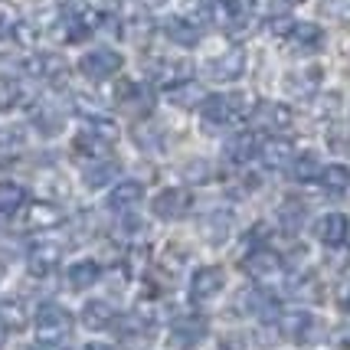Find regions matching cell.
Returning a JSON list of instances; mask_svg holds the SVG:
<instances>
[{
  "instance_id": "obj_25",
  "label": "cell",
  "mask_w": 350,
  "mask_h": 350,
  "mask_svg": "<svg viewBox=\"0 0 350 350\" xmlns=\"http://www.w3.org/2000/svg\"><path fill=\"white\" fill-rule=\"evenodd\" d=\"M66 278H69V285H72L76 291H85V288H92V285L102 278V265H98L95 259H79V262L69 265Z\"/></svg>"
},
{
  "instance_id": "obj_26",
  "label": "cell",
  "mask_w": 350,
  "mask_h": 350,
  "mask_svg": "<svg viewBox=\"0 0 350 350\" xmlns=\"http://www.w3.org/2000/svg\"><path fill=\"white\" fill-rule=\"evenodd\" d=\"M66 219L56 203H33L30 210H27V226L30 229H56Z\"/></svg>"
},
{
  "instance_id": "obj_19",
  "label": "cell",
  "mask_w": 350,
  "mask_h": 350,
  "mask_svg": "<svg viewBox=\"0 0 350 350\" xmlns=\"http://www.w3.org/2000/svg\"><path fill=\"white\" fill-rule=\"evenodd\" d=\"M314 327V314L308 311H282L278 314V334L285 340H305Z\"/></svg>"
},
{
  "instance_id": "obj_30",
  "label": "cell",
  "mask_w": 350,
  "mask_h": 350,
  "mask_svg": "<svg viewBox=\"0 0 350 350\" xmlns=\"http://www.w3.org/2000/svg\"><path fill=\"white\" fill-rule=\"evenodd\" d=\"M291 174H295V180H298V183H311V180H321L324 167H321L318 154H314V151H305V154H298V157H295Z\"/></svg>"
},
{
  "instance_id": "obj_1",
  "label": "cell",
  "mask_w": 350,
  "mask_h": 350,
  "mask_svg": "<svg viewBox=\"0 0 350 350\" xmlns=\"http://www.w3.org/2000/svg\"><path fill=\"white\" fill-rule=\"evenodd\" d=\"M252 111H256V105L249 102V95H243V92H226V95H206V98L200 102V118H203V124H206L210 131L229 128V124H236L239 118L252 115Z\"/></svg>"
},
{
  "instance_id": "obj_32",
  "label": "cell",
  "mask_w": 350,
  "mask_h": 350,
  "mask_svg": "<svg viewBox=\"0 0 350 350\" xmlns=\"http://www.w3.org/2000/svg\"><path fill=\"white\" fill-rule=\"evenodd\" d=\"M174 334L180 337L183 344H197L200 337L206 334V321L197 318V314H187V318L174 321Z\"/></svg>"
},
{
  "instance_id": "obj_11",
  "label": "cell",
  "mask_w": 350,
  "mask_h": 350,
  "mask_svg": "<svg viewBox=\"0 0 350 350\" xmlns=\"http://www.w3.org/2000/svg\"><path fill=\"white\" fill-rule=\"evenodd\" d=\"M259 157H262V164L265 167H272V170H285L295 164V144H291L288 137H269V141H262V148H259Z\"/></svg>"
},
{
  "instance_id": "obj_13",
  "label": "cell",
  "mask_w": 350,
  "mask_h": 350,
  "mask_svg": "<svg viewBox=\"0 0 350 350\" xmlns=\"http://www.w3.org/2000/svg\"><path fill=\"white\" fill-rule=\"evenodd\" d=\"M324 30H321L318 23H295L288 30V36H285V43L295 49V53H301V56H308V53H318L321 46H324Z\"/></svg>"
},
{
  "instance_id": "obj_20",
  "label": "cell",
  "mask_w": 350,
  "mask_h": 350,
  "mask_svg": "<svg viewBox=\"0 0 350 350\" xmlns=\"http://www.w3.org/2000/svg\"><path fill=\"white\" fill-rule=\"evenodd\" d=\"M259 148H262V141L256 131H239V135H232L226 141V157L232 164H249L259 154Z\"/></svg>"
},
{
  "instance_id": "obj_15",
  "label": "cell",
  "mask_w": 350,
  "mask_h": 350,
  "mask_svg": "<svg viewBox=\"0 0 350 350\" xmlns=\"http://www.w3.org/2000/svg\"><path fill=\"white\" fill-rule=\"evenodd\" d=\"M62 262V245L59 243H36L30 249V256H27V269H30V275H49L56 265Z\"/></svg>"
},
{
  "instance_id": "obj_33",
  "label": "cell",
  "mask_w": 350,
  "mask_h": 350,
  "mask_svg": "<svg viewBox=\"0 0 350 350\" xmlns=\"http://www.w3.org/2000/svg\"><path fill=\"white\" fill-rule=\"evenodd\" d=\"M170 102L180 108H197V102H203V92H200V85L193 82V79H187V82H180V85H174V89H167Z\"/></svg>"
},
{
  "instance_id": "obj_9",
  "label": "cell",
  "mask_w": 350,
  "mask_h": 350,
  "mask_svg": "<svg viewBox=\"0 0 350 350\" xmlns=\"http://www.w3.org/2000/svg\"><path fill=\"white\" fill-rule=\"evenodd\" d=\"M151 210H154V216L164 219V223L183 219L187 210H190V193H187L183 187H167V190H161V193L151 200Z\"/></svg>"
},
{
  "instance_id": "obj_7",
  "label": "cell",
  "mask_w": 350,
  "mask_h": 350,
  "mask_svg": "<svg viewBox=\"0 0 350 350\" xmlns=\"http://www.w3.org/2000/svg\"><path fill=\"white\" fill-rule=\"evenodd\" d=\"M203 72H206V79H213V82H236V79H243V72H245V49L229 46L226 53L213 56V59L203 66Z\"/></svg>"
},
{
  "instance_id": "obj_12",
  "label": "cell",
  "mask_w": 350,
  "mask_h": 350,
  "mask_svg": "<svg viewBox=\"0 0 350 350\" xmlns=\"http://www.w3.org/2000/svg\"><path fill=\"white\" fill-rule=\"evenodd\" d=\"M164 36L177 46H197L200 36H203V23L193 20V16H183V14L167 16V20H164Z\"/></svg>"
},
{
  "instance_id": "obj_42",
  "label": "cell",
  "mask_w": 350,
  "mask_h": 350,
  "mask_svg": "<svg viewBox=\"0 0 350 350\" xmlns=\"http://www.w3.org/2000/svg\"><path fill=\"white\" fill-rule=\"evenodd\" d=\"M321 14L334 23H350V0H321Z\"/></svg>"
},
{
  "instance_id": "obj_35",
  "label": "cell",
  "mask_w": 350,
  "mask_h": 350,
  "mask_svg": "<svg viewBox=\"0 0 350 350\" xmlns=\"http://www.w3.org/2000/svg\"><path fill=\"white\" fill-rule=\"evenodd\" d=\"M115 180H118V164H115V161H102V164H95V167L85 170V187H89V190H98V187L115 183Z\"/></svg>"
},
{
  "instance_id": "obj_37",
  "label": "cell",
  "mask_w": 350,
  "mask_h": 350,
  "mask_svg": "<svg viewBox=\"0 0 350 350\" xmlns=\"http://www.w3.org/2000/svg\"><path fill=\"white\" fill-rule=\"evenodd\" d=\"M0 324L14 327V331H23L27 327V308H23V301H3L0 305Z\"/></svg>"
},
{
  "instance_id": "obj_17",
  "label": "cell",
  "mask_w": 350,
  "mask_h": 350,
  "mask_svg": "<svg viewBox=\"0 0 350 350\" xmlns=\"http://www.w3.org/2000/svg\"><path fill=\"white\" fill-rule=\"evenodd\" d=\"M285 89L295 98H314L321 89V66H308V69H295L285 79Z\"/></svg>"
},
{
  "instance_id": "obj_40",
  "label": "cell",
  "mask_w": 350,
  "mask_h": 350,
  "mask_svg": "<svg viewBox=\"0 0 350 350\" xmlns=\"http://www.w3.org/2000/svg\"><path fill=\"white\" fill-rule=\"evenodd\" d=\"M20 23H23V20H20V14H16L7 0H0V40H3V36H16Z\"/></svg>"
},
{
  "instance_id": "obj_24",
  "label": "cell",
  "mask_w": 350,
  "mask_h": 350,
  "mask_svg": "<svg viewBox=\"0 0 350 350\" xmlns=\"http://www.w3.org/2000/svg\"><path fill=\"white\" fill-rule=\"evenodd\" d=\"M239 308H243L245 314H252V318H275L278 314L275 298H269L262 288H245L239 295Z\"/></svg>"
},
{
  "instance_id": "obj_10",
  "label": "cell",
  "mask_w": 350,
  "mask_h": 350,
  "mask_svg": "<svg viewBox=\"0 0 350 350\" xmlns=\"http://www.w3.org/2000/svg\"><path fill=\"white\" fill-rule=\"evenodd\" d=\"M27 72L33 79H43L49 85H56V82H62V79L69 76V66H66V59H62L59 53H36V56L27 59Z\"/></svg>"
},
{
  "instance_id": "obj_29",
  "label": "cell",
  "mask_w": 350,
  "mask_h": 350,
  "mask_svg": "<svg viewBox=\"0 0 350 350\" xmlns=\"http://www.w3.org/2000/svg\"><path fill=\"white\" fill-rule=\"evenodd\" d=\"M62 118H66V111L59 105H53V102H43V105L33 111V124L43 131V135H56L62 128Z\"/></svg>"
},
{
  "instance_id": "obj_2",
  "label": "cell",
  "mask_w": 350,
  "mask_h": 350,
  "mask_svg": "<svg viewBox=\"0 0 350 350\" xmlns=\"http://www.w3.org/2000/svg\"><path fill=\"white\" fill-rule=\"evenodd\" d=\"M243 269L256 285H262V288H272V285H278V282L285 278V262H282V256H278L275 249H269V245L252 249V252L245 256Z\"/></svg>"
},
{
  "instance_id": "obj_48",
  "label": "cell",
  "mask_w": 350,
  "mask_h": 350,
  "mask_svg": "<svg viewBox=\"0 0 350 350\" xmlns=\"http://www.w3.org/2000/svg\"><path fill=\"white\" fill-rule=\"evenodd\" d=\"M85 350H118V347H111V344H92V347H85Z\"/></svg>"
},
{
  "instance_id": "obj_46",
  "label": "cell",
  "mask_w": 350,
  "mask_h": 350,
  "mask_svg": "<svg viewBox=\"0 0 350 350\" xmlns=\"http://www.w3.org/2000/svg\"><path fill=\"white\" fill-rule=\"evenodd\" d=\"M187 174H190V177H197V180H203L210 170H206V164H190V167H187Z\"/></svg>"
},
{
  "instance_id": "obj_36",
  "label": "cell",
  "mask_w": 350,
  "mask_h": 350,
  "mask_svg": "<svg viewBox=\"0 0 350 350\" xmlns=\"http://www.w3.org/2000/svg\"><path fill=\"white\" fill-rule=\"evenodd\" d=\"M23 98H27V89H23L14 76L0 79V111H10V108H16Z\"/></svg>"
},
{
  "instance_id": "obj_45",
  "label": "cell",
  "mask_w": 350,
  "mask_h": 350,
  "mask_svg": "<svg viewBox=\"0 0 350 350\" xmlns=\"http://www.w3.org/2000/svg\"><path fill=\"white\" fill-rule=\"evenodd\" d=\"M337 301H340L344 311H350V282H344V285L337 288Z\"/></svg>"
},
{
  "instance_id": "obj_43",
  "label": "cell",
  "mask_w": 350,
  "mask_h": 350,
  "mask_svg": "<svg viewBox=\"0 0 350 350\" xmlns=\"http://www.w3.org/2000/svg\"><path fill=\"white\" fill-rule=\"evenodd\" d=\"M327 148L334 154H350V128H334L327 135Z\"/></svg>"
},
{
  "instance_id": "obj_14",
  "label": "cell",
  "mask_w": 350,
  "mask_h": 350,
  "mask_svg": "<svg viewBox=\"0 0 350 350\" xmlns=\"http://www.w3.org/2000/svg\"><path fill=\"white\" fill-rule=\"evenodd\" d=\"M252 118H256L265 131H288L291 122H295L291 108L282 105V102H259L256 111H252Z\"/></svg>"
},
{
  "instance_id": "obj_5",
  "label": "cell",
  "mask_w": 350,
  "mask_h": 350,
  "mask_svg": "<svg viewBox=\"0 0 350 350\" xmlns=\"http://www.w3.org/2000/svg\"><path fill=\"white\" fill-rule=\"evenodd\" d=\"M200 23H210L219 30H236L245 23L243 0H203L200 3Z\"/></svg>"
},
{
  "instance_id": "obj_21",
  "label": "cell",
  "mask_w": 350,
  "mask_h": 350,
  "mask_svg": "<svg viewBox=\"0 0 350 350\" xmlns=\"http://www.w3.org/2000/svg\"><path fill=\"white\" fill-rule=\"evenodd\" d=\"M190 76H193V72H190V62H183V59H157L151 66V79H157V82L167 85V89L187 82Z\"/></svg>"
},
{
  "instance_id": "obj_41",
  "label": "cell",
  "mask_w": 350,
  "mask_h": 350,
  "mask_svg": "<svg viewBox=\"0 0 350 350\" xmlns=\"http://www.w3.org/2000/svg\"><path fill=\"white\" fill-rule=\"evenodd\" d=\"M85 128H92V131H95L98 137H105L108 144H115V141H118V124L111 122L108 115H92Z\"/></svg>"
},
{
  "instance_id": "obj_23",
  "label": "cell",
  "mask_w": 350,
  "mask_h": 350,
  "mask_svg": "<svg viewBox=\"0 0 350 350\" xmlns=\"http://www.w3.org/2000/svg\"><path fill=\"white\" fill-rule=\"evenodd\" d=\"M82 324L89 331H108V327H115V308L102 301V298H92L82 308Z\"/></svg>"
},
{
  "instance_id": "obj_44",
  "label": "cell",
  "mask_w": 350,
  "mask_h": 350,
  "mask_svg": "<svg viewBox=\"0 0 350 350\" xmlns=\"http://www.w3.org/2000/svg\"><path fill=\"white\" fill-rule=\"evenodd\" d=\"M337 105H340V95H337V92L321 95L318 98V115H331V111H337Z\"/></svg>"
},
{
  "instance_id": "obj_39",
  "label": "cell",
  "mask_w": 350,
  "mask_h": 350,
  "mask_svg": "<svg viewBox=\"0 0 350 350\" xmlns=\"http://www.w3.org/2000/svg\"><path fill=\"white\" fill-rule=\"evenodd\" d=\"M115 327H118V331H122V334L128 337V340H131V337H141V334H148V331H151V324H148V318H144V314H122Z\"/></svg>"
},
{
  "instance_id": "obj_22",
  "label": "cell",
  "mask_w": 350,
  "mask_h": 350,
  "mask_svg": "<svg viewBox=\"0 0 350 350\" xmlns=\"http://www.w3.org/2000/svg\"><path fill=\"white\" fill-rule=\"evenodd\" d=\"M200 229H203V236H206V243H226L229 236H232V213L229 210H213V213H206L200 219Z\"/></svg>"
},
{
  "instance_id": "obj_34",
  "label": "cell",
  "mask_w": 350,
  "mask_h": 350,
  "mask_svg": "<svg viewBox=\"0 0 350 350\" xmlns=\"http://www.w3.org/2000/svg\"><path fill=\"white\" fill-rule=\"evenodd\" d=\"M27 148V131L20 124H0V157Z\"/></svg>"
},
{
  "instance_id": "obj_6",
  "label": "cell",
  "mask_w": 350,
  "mask_h": 350,
  "mask_svg": "<svg viewBox=\"0 0 350 350\" xmlns=\"http://www.w3.org/2000/svg\"><path fill=\"white\" fill-rule=\"evenodd\" d=\"M115 102H118L124 111H131V115H151L154 92L148 89L144 82H137V79H118V85H115Z\"/></svg>"
},
{
  "instance_id": "obj_27",
  "label": "cell",
  "mask_w": 350,
  "mask_h": 350,
  "mask_svg": "<svg viewBox=\"0 0 350 350\" xmlns=\"http://www.w3.org/2000/svg\"><path fill=\"white\" fill-rule=\"evenodd\" d=\"M72 151L79 154V157H92V161H98V157H108V151H111V144H108L105 137H98L92 128H85V131H79L76 141H72Z\"/></svg>"
},
{
  "instance_id": "obj_16",
  "label": "cell",
  "mask_w": 350,
  "mask_h": 350,
  "mask_svg": "<svg viewBox=\"0 0 350 350\" xmlns=\"http://www.w3.org/2000/svg\"><path fill=\"white\" fill-rule=\"evenodd\" d=\"M314 236H318V243L324 245H344L350 236V223L344 213H324L314 223Z\"/></svg>"
},
{
  "instance_id": "obj_28",
  "label": "cell",
  "mask_w": 350,
  "mask_h": 350,
  "mask_svg": "<svg viewBox=\"0 0 350 350\" xmlns=\"http://www.w3.org/2000/svg\"><path fill=\"white\" fill-rule=\"evenodd\" d=\"M27 203V187L16 180H0V216H14Z\"/></svg>"
},
{
  "instance_id": "obj_49",
  "label": "cell",
  "mask_w": 350,
  "mask_h": 350,
  "mask_svg": "<svg viewBox=\"0 0 350 350\" xmlns=\"http://www.w3.org/2000/svg\"><path fill=\"white\" fill-rule=\"evenodd\" d=\"M0 350H3V327H0Z\"/></svg>"
},
{
  "instance_id": "obj_47",
  "label": "cell",
  "mask_w": 350,
  "mask_h": 350,
  "mask_svg": "<svg viewBox=\"0 0 350 350\" xmlns=\"http://www.w3.org/2000/svg\"><path fill=\"white\" fill-rule=\"evenodd\" d=\"M33 350H66V347H62L59 340H40V344H36Z\"/></svg>"
},
{
  "instance_id": "obj_8",
  "label": "cell",
  "mask_w": 350,
  "mask_h": 350,
  "mask_svg": "<svg viewBox=\"0 0 350 350\" xmlns=\"http://www.w3.org/2000/svg\"><path fill=\"white\" fill-rule=\"evenodd\" d=\"M223 285H226V272H223V265H203V269H197L193 278H190V298H193L197 305L213 301L216 295L223 291Z\"/></svg>"
},
{
  "instance_id": "obj_38",
  "label": "cell",
  "mask_w": 350,
  "mask_h": 350,
  "mask_svg": "<svg viewBox=\"0 0 350 350\" xmlns=\"http://www.w3.org/2000/svg\"><path fill=\"white\" fill-rule=\"evenodd\" d=\"M278 219H282V226L285 229H301V223H305V206L298 203V200H285L282 203V210H278Z\"/></svg>"
},
{
  "instance_id": "obj_31",
  "label": "cell",
  "mask_w": 350,
  "mask_h": 350,
  "mask_svg": "<svg viewBox=\"0 0 350 350\" xmlns=\"http://www.w3.org/2000/svg\"><path fill=\"white\" fill-rule=\"evenodd\" d=\"M321 187H324L327 193H344V190H350V167L347 164H331V167H324Z\"/></svg>"
},
{
  "instance_id": "obj_50",
  "label": "cell",
  "mask_w": 350,
  "mask_h": 350,
  "mask_svg": "<svg viewBox=\"0 0 350 350\" xmlns=\"http://www.w3.org/2000/svg\"><path fill=\"white\" fill-rule=\"evenodd\" d=\"M0 275H3V269H0Z\"/></svg>"
},
{
  "instance_id": "obj_4",
  "label": "cell",
  "mask_w": 350,
  "mask_h": 350,
  "mask_svg": "<svg viewBox=\"0 0 350 350\" xmlns=\"http://www.w3.org/2000/svg\"><path fill=\"white\" fill-rule=\"evenodd\" d=\"M124 66V56L122 53H115V49H108V46H98V49H89V53H82V59H79V72L92 82H105V79L118 76Z\"/></svg>"
},
{
  "instance_id": "obj_3",
  "label": "cell",
  "mask_w": 350,
  "mask_h": 350,
  "mask_svg": "<svg viewBox=\"0 0 350 350\" xmlns=\"http://www.w3.org/2000/svg\"><path fill=\"white\" fill-rule=\"evenodd\" d=\"M33 331H36V340H62L72 331V314L56 301H46V305L36 308Z\"/></svg>"
},
{
  "instance_id": "obj_18",
  "label": "cell",
  "mask_w": 350,
  "mask_h": 350,
  "mask_svg": "<svg viewBox=\"0 0 350 350\" xmlns=\"http://www.w3.org/2000/svg\"><path fill=\"white\" fill-rule=\"evenodd\" d=\"M141 200H144V187H141V183L118 180L111 187V193H108V206H111L115 213H128V210H135Z\"/></svg>"
}]
</instances>
